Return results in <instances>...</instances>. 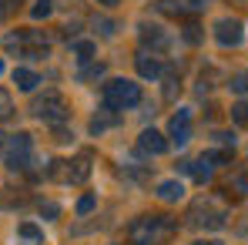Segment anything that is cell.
<instances>
[{"mask_svg": "<svg viewBox=\"0 0 248 245\" xmlns=\"http://www.w3.org/2000/svg\"><path fill=\"white\" fill-rule=\"evenodd\" d=\"M174 229L178 225L171 215H141L131 222L127 239H131V245H161L174 235Z\"/></svg>", "mask_w": 248, "mask_h": 245, "instance_id": "1", "label": "cell"}, {"mask_svg": "<svg viewBox=\"0 0 248 245\" xmlns=\"http://www.w3.org/2000/svg\"><path fill=\"white\" fill-rule=\"evenodd\" d=\"M3 162L10 171H27L34 164V141H31L27 131H17V134L3 138Z\"/></svg>", "mask_w": 248, "mask_h": 245, "instance_id": "2", "label": "cell"}, {"mask_svg": "<svg viewBox=\"0 0 248 245\" xmlns=\"http://www.w3.org/2000/svg\"><path fill=\"white\" fill-rule=\"evenodd\" d=\"M141 104V84L127 81V78H118V81H108L104 84V108L111 111H127Z\"/></svg>", "mask_w": 248, "mask_h": 245, "instance_id": "3", "label": "cell"}, {"mask_svg": "<svg viewBox=\"0 0 248 245\" xmlns=\"http://www.w3.org/2000/svg\"><path fill=\"white\" fill-rule=\"evenodd\" d=\"M34 114L41 118L44 124H64L67 118H71V104H67V98L64 94H57V91H47L44 98H37L34 101Z\"/></svg>", "mask_w": 248, "mask_h": 245, "instance_id": "4", "label": "cell"}, {"mask_svg": "<svg viewBox=\"0 0 248 245\" xmlns=\"http://www.w3.org/2000/svg\"><path fill=\"white\" fill-rule=\"evenodd\" d=\"M215 41L221 44V47H238V44L245 41V27H242V20H235V17L218 20V24H215Z\"/></svg>", "mask_w": 248, "mask_h": 245, "instance_id": "5", "label": "cell"}, {"mask_svg": "<svg viewBox=\"0 0 248 245\" xmlns=\"http://www.w3.org/2000/svg\"><path fill=\"white\" fill-rule=\"evenodd\" d=\"M168 134H171V141H174L178 148L191 141V111H188V108H181V111L171 118V124H168Z\"/></svg>", "mask_w": 248, "mask_h": 245, "instance_id": "6", "label": "cell"}, {"mask_svg": "<svg viewBox=\"0 0 248 245\" xmlns=\"http://www.w3.org/2000/svg\"><path fill=\"white\" fill-rule=\"evenodd\" d=\"M188 218H191V225H198V229H221V225H225V215L215 212V208H208L205 202L195 205Z\"/></svg>", "mask_w": 248, "mask_h": 245, "instance_id": "7", "label": "cell"}, {"mask_svg": "<svg viewBox=\"0 0 248 245\" xmlns=\"http://www.w3.org/2000/svg\"><path fill=\"white\" fill-rule=\"evenodd\" d=\"M138 34H141V44L151 47V50H168V44H171V37H168L165 31H161L158 24H148V20H141Z\"/></svg>", "mask_w": 248, "mask_h": 245, "instance_id": "8", "label": "cell"}, {"mask_svg": "<svg viewBox=\"0 0 248 245\" xmlns=\"http://www.w3.org/2000/svg\"><path fill=\"white\" fill-rule=\"evenodd\" d=\"M138 148H141L144 155H165V151H168V138L161 134V131L148 128V131H141V138H138Z\"/></svg>", "mask_w": 248, "mask_h": 245, "instance_id": "9", "label": "cell"}, {"mask_svg": "<svg viewBox=\"0 0 248 245\" xmlns=\"http://www.w3.org/2000/svg\"><path fill=\"white\" fill-rule=\"evenodd\" d=\"M134 64H138V74H141V78H151V81H158V78L165 74L161 61H158L155 54H148V50H141V54L134 57Z\"/></svg>", "mask_w": 248, "mask_h": 245, "instance_id": "10", "label": "cell"}, {"mask_svg": "<svg viewBox=\"0 0 248 245\" xmlns=\"http://www.w3.org/2000/svg\"><path fill=\"white\" fill-rule=\"evenodd\" d=\"M155 10L158 14H168V17H188V14H195L188 0H158Z\"/></svg>", "mask_w": 248, "mask_h": 245, "instance_id": "11", "label": "cell"}, {"mask_svg": "<svg viewBox=\"0 0 248 245\" xmlns=\"http://www.w3.org/2000/svg\"><path fill=\"white\" fill-rule=\"evenodd\" d=\"M87 175H91V151H81V155L71 162V185L87 181Z\"/></svg>", "mask_w": 248, "mask_h": 245, "instance_id": "12", "label": "cell"}, {"mask_svg": "<svg viewBox=\"0 0 248 245\" xmlns=\"http://www.w3.org/2000/svg\"><path fill=\"white\" fill-rule=\"evenodd\" d=\"M17 235H20L24 245H47L44 242V232L34 225V222H20V225H17Z\"/></svg>", "mask_w": 248, "mask_h": 245, "instance_id": "13", "label": "cell"}, {"mask_svg": "<svg viewBox=\"0 0 248 245\" xmlns=\"http://www.w3.org/2000/svg\"><path fill=\"white\" fill-rule=\"evenodd\" d=\"M158 198L161 202H181L185 198V185L181 181H161L158 185Z\"/></svg>", "mask_w": 248, "mask_h": 245, "instance_id": "14", "label": "cell"}, {"mask_svg": "<svg viewBox=\"0 0 248 245\" xmlns=\"http://www.w3.org/2000/svg\"><path fill=\"white\" fill-rule=\"evenodd\" d=\"M14 84H17L20 91H34V87L41 84V74H34V71H27V67H14Z\"/></svg>", "mask_w": 248, "mask_h": 245, "instance_id": "15", "label": "cell"}, {"mask_svg": "<svg viewBox=\"0 0 248 245\" xmlns=\"http://www.w3.org/2000/svg\"><path fill=\"white\" fill-rule=\"evenodd\" d=\"M114 121H118V118H114V111H111V108H104V114H94V121H91V131H94V134H101V131H108V128H111Z\"/></svg>", "mask_w": 248, "mask_h": 245, "instance_id": "16", "label": "cell"}, {"mask_svg": "<svg viewBox=\"0 0 248 245\" xmlns=\"http://www.w3.org/2000/svg\"><path fill=\"white\" fill-rule=\"evenodd\" d=\"M232 121L238 124V128H248V101H238L232 108Z\"/></svg>", "mask_w": 248, "mask_h": 245, "instance_id": "17", "label": "cell"}, {"mask_svg": "<svg viewBox=\"0 0 248 245\" xmlns=\"http://www.w3.org/2000/svg\"><path fill=\"white\" fill-rule=\"evenodd\" d=\"M94 50H97V47H94V41H78V44H74L78 61H91V57H94Z\"/></svg>", "mask_w": 248, "mask_h": 245, "instance_id": "18", "label": "cell"}, {"mask_svg": "<svg viewBox=\"0 0 248 245\" xmlns=\"http://www.w3.org/2000/svg\"><path fill=\"white\" fill-rule=\"evenodd\" d=\"M94 27L101 31V37H114V31H118V24L108 20V17H94Z\"/></svg>", "mask_w": 248, "mask_h": 245, "instance_id": "19", "label": "cell"}, {"mask_svg": "<svg viewBox=\"0 0 248 245\" xmlns=\"http://www.w3.org/2000/svg\"><path fill=\"white\" fill-rule=\"evenodd\" d=\"M31 14H34L37 20H44V17H50V14H54V0H37Z\"/></svg>", "mask_w": 248, "mask_h": 245, "instance_id": "20", "label": "cell"}, {"mask_svg": "<svg viewBox=\"0 0 248 245\" xmlns=\"http://www.w3.org/2000/svg\"><path fill=\"white\" fill-rule=\"evenodd\" d=\"M10 114H14V101H10V94L0 87V121H7Z\"/></svg>", "mask_w": 248, "mask_h": 245, "instance_id": "21", "label": "cell"}, {"mask_svg": "<svg viewBox=\"0 0 248 245\" xmlns=\"http://www.w3.org/2000/svg\"><path fill=\"white\" fill-rule=\"evenodd\" d=\"M181 91V84H178V74H165V98L168 101H174V94Z\"/></svg>", "mask_w": 248, "mask_h": 245, "instance_id": "22", "label": "cell"}, {"mask_svg": "<svg viewBox=\"0 0 248 245\" xmlns=\"http://www.w3.org/2000/svg\"><path fill=\"white\" fill-rule=\"evenodd\" d=\"M101 74H104V64H91V67H84L81 74H78V81H94V78H101Z\"/></svg>", "mask_w": 248, "mask_h": 245, "instance_id": "23", "label": "cell"}, {"mask_svg": "<svg viewBox=\"0 0 248 245\" xmlns=\"http://www.w3.org/2000/svg\"><path fill=\"white\" fill-rule=\"evenodd\" d=\"M232 91L235 94H248V74H235L232 78Z\"/></svg>", "mask_w": 248, "mask_h": 245, "instance_id": "24", "label": "cell"}, {"mask_svg": "<svg viewBox=\"0 0 248 245\" xmlns=\"http://www.w3.org/2000/svg\"><path fill=\"white\" fill-rule=\"evenodd\" d=\"M185 41H188V44H198V41H202V27L188 24V27H185Z\"/></svg>", "mask_w": 248, "mask_h": 245, "instance_id": "25", "label": "cell"}, {"mask_svg": "<svg viewBox=\"0 0 248 245\" xmlns=\"http://www.w3.org/2000/svg\"><path fill=\"white\" fill-rule=\"evenodd\" d=\"M87 212H94V195H84L78 202V215H87Z\"/></svg>", "mask_w": 248, "mask_h": 245, "instance_id": "26", "label": "cell"}, {"mask_svg": "<svg viewBox=\"0 0 248 245\" xmlns=\"http://www.w3.org/2000/svg\"><path fill=\"white\" fill-rule=\"evenodd\" d=\"M17 3H20V0H0V17L14 14V10H17Z\"/></svg>", "mask_w": 248, "mask_h": 245, "instance_id": "27", "label": "cell"}, {"mask_svg": "<svg viewBox=\"0 0 248 245\" xmlns=\"http://www.w3.org/2000/svg\"><path fill=\"white\" fill-rule=\"evenodd\" d=\"M41 212H44V215H50V218H54V215H57L61 208H57V205H54V202H47V205H41Z\"/></svg>", "mask_w": 248, "mask_h": 245, "instance_id": "28", "label": "cell"}, {"mask_svg": "<svg viewBox=\"0 0 248 245\" xmlns=\"http://www.w3.org/2000/svg\"><path fill=\"white\" fill-rule=\"evenodd\" d=\"M218 141H221V145H235V134H228V131H221V134H218Z\"/></svg>", "mask_w": 248, "mask_h": 245, "instance_id": "29", "label": "cell"}, {"mask_svg": "<svg viewBox=\"0 0 248 245\" xmlns=\"http://www.w3.org/2000/svg\"><path fill=\"white\" fill-rule=\"evenodd\" d=\"M97 3H104V7H118V0H97Z\"/></svg>", "mask_w": 248, "mask_h": 245, "instance_id": "30", "label": "cell"}, {"mask_svg": "<svg viewBox=\"0 0 248 245\" xmlns=\"http://www.w3.org/2000/svg\"><path fill=\"white\" fill-rule=\"evenodd\" d=\"M195 245H221V242H215V239H211V242H195Z\"/></svg>", "mask_w": 248, "mask_h": 245, "instance_id": "31", "label": "cell"}, {"mask_svg": "<svg viewBox=\"0 0 248 245\" xmlns=\"http://www.w3.org/2000/svg\"><path fill=\"white\" fill-rule=\"evenodd\" d=\"M3 138H7V134H0V151H3Z\"/></svg>", "mask_w": 248, "mask_h": 245, "instance_id": "32", "label": "cell"}, {"mask_svg": "<svg viewBox=\"0 0 248 245\" xmlns=\"http://www.w3.org/2000/svg\"><path fill=\"white\" fill-rule=\"evenodd\" d=\"M0 74H3V61H0Z\"/></svg>", "mask_w": 248, "mask_h": 245, "instance_id": "33", "label": "cell"}]
</instances>
